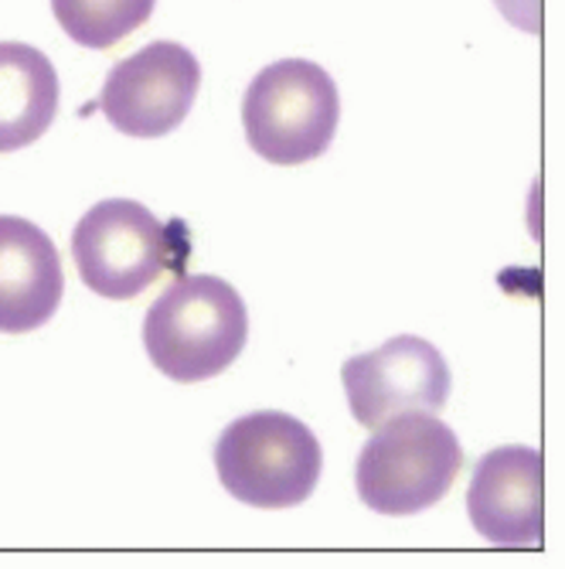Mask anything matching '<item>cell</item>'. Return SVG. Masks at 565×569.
I'll return each mask as SVG.
<instances>
[{"mask_svg":"<svg viewBox=\"0 0 565 569\" xmlns=\"http://www.w3.org/2000/svg\"><path fill=\"white\" fill-rule=\"evenodd\" d=\"M249 310L232 283L212 273L178 277L143 321V348L153 369L174 382L222 376L242 355Z\"/></svg>","mask_w":565,"mask_h":569,"instance_id":"obj_1","label":"cell"},{"mask_svg":"<svg viewBox=\"0 0 565 569\" xmlns=\"http://www.w3.org/2000/svg\"><path fill=\"white\" fill-rule=\"evenodd\" d=\"M188 236L181 222H161L140 201L110 198L79 219L72 260L82 283L107 300H133L184 270Z\"/></svg>","mask_w":565,"mask_h":569,"instance_id":"obj_2","label":"cell"},{"mask_svg":"<svg viewBox=\"0 0 565 569\" xmlns=\"http://www.w3.org/2000/svg\"><path fill=\"white\" fill-rule=\"evenodd\" d=\"M460 468L464 447L436 412H398L362 447L354 485L379 515H420L440 505Z\"/></svg>","mask_w":565,"mask_h":569,"instance_id":"obj_3","label":"cell"},{"mask_svg":"<svg viewBox=\"0 0 565 569\" xmlns=\"http://www.w3.org/2000/svg\"><path fill=\"white\" fill-rule=\"evenodd\" d=\"M324 453L311 427L263 409L229 423L215 443L222 488L249 508H296L314 495Z\"/></svg>","mask_w":565,"mask_h":569,"instance_id":"obj_4","label":"cell"},{"mask_svg":"<svg viewBox=\"0 0 565 569\" xmlns=\"http://www.w3.org/2000/svg\"><path fill=\"white\" fill-rule=\"evenodd\" d=\"M341 120L334 79L306 59H283L245 89L242 127L249 147L270 164H306L327 153Z\"/></svg>","mask_w":565,"mask_h":569,"instance_id":"obj_5","label":"cell"},{"mask_svg":"<svg viewBox=\"0 0 565 569\" xmlns=\"http://www.w3.org/2000/svg\"><path fill=\"white\" fill-rule=\"evenodd\" d=\"M201 89V66L178 41H153L120 59L99 92V110L127 137H168Z\"/></svg>","mask_w":565,"mask_h":569,"instance_id":"obj_6","label":"cell"},{"mask_svg":"<svg viewBox=\"0 0 565 569\" xmlns=\"http://www.w3.org/2000/svg\"><path fill=\"white\" fill-rule=\"evenodd\" d=\"M344 396L362 427H382L398 412H440L450 399V369L436 345L398 335L344 361Z\"/></svg>","mask_w":565,"mask_h":569,"instance_id":"obj_7","label":"cell"},{"mask_svg":"<svg viewBox=\"0 0 565 569\" xmlns=\"http://www.w3.org/2000/svg\"><path fill=\"white\" fill-rule=\"evenodd\" d=\"M474 529L497 549H535L545 536V457L497 447L481 457L467 491Z\"/></svg>","mask_w":565,"mask_h":569,"instance_id":"obj_8","label":"cell"},{"mask_svg":"<svg viewBox=\"0 0 565 569\" xmlns=\"http://www.w3.org/2000/svg\"><path fill=\"white\" fill-rule=\"evenodd\" d=\"M65 273L59 249L28 219L0 216V331L44 328L62 303Z\"/></svg>","mask_w":565,"mask_h":569,"instance_id":"obj_9","label":"cell"},{"mask_svg":"<svg viewBox=\"0 0 565 569\" xmlns=\"http://www.w3.org/2000/svg\"><path fill=\"white\" fill-rule=\"evenodd\" d=\"M59 72L44 51L0 41V153L31 147L56 123Z\"/></svg>","mask_w":565,"mask_h":569,"instance_id":"obj_10","label":"cell"},{"mask_svg":"<svg viewBox=\"0 0 565 569\" xmlns=\"http://www.w3.org/2000/svg\"><path fill=\"white\" fill-rule=\"evenodd\" d=\"M158 0H51L62 31L82 48H113L140 31Z\"/></svg>","mask_w":565,"mask_h":569,"instance_id":"obj_11","label":"cell"},{"mask_svg":"<svg viewBox=\"0 0 565 569\" xmlns=\"http://www.w3.org/2000/svg\"><path fill=\"white\" fill-rule=\"evenodd\" d=\"M497 4H501V11H504L511 21L522 24V0H497Z\"/></svg>","mask_w":565,"mask_h":569,"instance_id":"obj_12","label":"cell"}]
</instances>
